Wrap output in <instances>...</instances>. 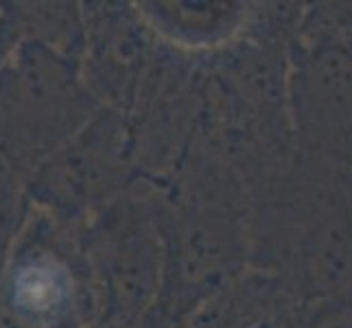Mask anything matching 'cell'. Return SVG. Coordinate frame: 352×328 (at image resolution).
Returning <instances> with one entry per match:
<instances>
[{
    "label": "cell",
    "mask_w": 352,
    "mask_h": 328,
    "mask_svg": "<svg viewBox=\"0 0 352 328\" xmlns=\"http://www.w3.org/2000/svg\"><path fill=\"white\" fill-rule=\"evenodd\" d=\"M27 182L0 157V272L29 212Z\"/></svg>",
    "instance_id": "obj_10"
},
{
    "label": "cell",
    "mask_w": 352,
    "mask_h": 328,
    "mask_svg": "<svg viewBox=\"0 0 352 328\" xmlns=\"http://www.w3.org/2000/svg\"><path fill=\"white\" fill-rule=\"evenodd\" d=\"M0 298L29 328H99L101 296L81 228L29 206L0 272Z\"/></svg>",
    "instance_id": "obj_3"
},
{
    "label": "cell",
    "mask_w": 352,
    "mask_h": 328,
    "mask_svg": "<svg viewBox=\"0 0 352 328\" xmlns=\"http://www.w3.org/2000/svg\"><path fill=\"white\" fill-rule=\"evenodd\" d=\"M136 328H168L162 320H160V315L157 313H151L147 320H144L140 326H136Z\"/></svg>",
    "instance_id": "obj_15"
},
{
    "label": "cell",
    "mask_w": 352,
    "mask_h": 328,
    "mask_svg": "<svg viewBox=\"0 0 352 328\" xmlns=\"http://www.w3.org/2000/svg\"><path fill=\"white\" fill-rule=\"evenodd\" d=\"M252 5L243 0H142L136 3L155 42L188 57H210L248 31Z\"/></svg>",
    "instance_id": "obj_8"
},
{
    "label": "cell",
    "mask_w": 352,
    "mask_h": 328,
    "mask_svg": "<svg viewBox=\"0 0 352 328\" xmlns=\"http://www.w3.org/2000/svg\"><path fill=\"white\" fill-rule=\"evenodd\" d=\"M309 328H352V315H331L309 324Z\"/></svg>",
    "instance_id": "obj_13"
},
{
    "label": "cell",
    "mask_w": 352,
    "mask_h": 328,
    "mask_svg": "<svg viewBox=\"0 0 352 328\" xmlns=\"http://www.w3.org/2000/svg\"><path fill=\"white\" fill-rule=\"evenodd\" d=\"M0 328H29L18 318V315H14V311L5 305L3 298H0Z\"/></svg>",
    "instance_id": "obj_14"
},
{
    "label": "cell",
    "mask_w": 352,
    "mask_h": 328,
    "mask_svg": "<svg viewBox=\"0 0 352 328\" xmlns=\"http://www.w3.org/2000/svg\"><path fill=\"white\" fill-rule=\"evenodd\" d=\"M331 315H352V289L348 294L337 302L335 307L326 309L322 313H315V315H309V324L318 322V320H324V318H331Z\"/></svg>",
    "instance_id": "obj_12"
},
{
    "label": "cell",
    "mask_w": 352,
    "mask_h": 328,
    "mask_svg": "<svg viewBox=\"0 0 352 328\" xmlns=\"http://www.w3.org/2000/svg\"><path fill=\"white\" fill-rule=\"evenodd\" d=\"M287 107L296 151L352 164V40L298 33L289 44Z\"/></svg>",
    "instance_id": "obj_6"
},
{
    "label": "cell",
    "mask_w": 352,
    "mask_h": 328,
    "mask_svg": "<svg viewBox=\"0 0 352 328\" xmlns=\"http://www.w3.org/2000/svg\"><path fill=\"white\" fill-rule=\"evenodd\" d=\"M250 270L276 278L311 315L352 289L350 168L296 151L250 195Z\"/></svg>",
    "instance_id": "obj_1"
},
{
    "label": "cell",
    "mask_w": 352,
    "mask_h": 328,
    "mask_svg": "<svg viewBox=\"0 0 352 328\" xmlns=\"http://www.w3.org/2000/svg\"><path fill=\"white\" fill-rule=\"evenodd\" d=\"M101 296L99 328H136L157 309L164 287V234L153 197L131 190L81 228Z\"/></svg>",
    "instance_id": "obj_4"
},
{
    "label": "cell",
    "mask_w": 352,
    "mask_h": 328,
    "mask_svg": "<svg viewBox=\"0 0 352 328\" xmlns=\"http://www.w3.org/2000/svg\"><path fill=\"white\" fill-rule=\"evenodd\" d=\"M101 109L79 59L22 40L0 66V157L27 179Z\"/></svg>",
    "instance_id": "obj_2"
},
{
    "label": "cell",
    "mask_w": 352,
    "mask_h": 328,
    "mask_svg": "<svg viewBox=\"0 0 352 328\" xmlns=\"http://www.w3.org/2000/svg\"><path fill=\"white\" fill-rule=\"evenodd\" d=\"M350 182H352V164H350Z\"/></svg>",
    "instance_id": "obj_16"
},
{
    "label": "cell",
    "mask_w": 352,
    "mask_h": 328,
    "mask_svg": "<svg viewBox=\"0 0 352 328\" xmlns=\"http://www.w3.org/2000/svg\"><path fill=\"white\" fill-rule=\"evenodd\" d=\"M81 77L101 107L131 114L160 51L136 3H81Z\"/></svg>",
    "instance_id": "obj_7"
},
{
    "label": "cell",
    "mask_w": 352,
    "mask_h": 328,
    "mask_svg": "<svg viewBox=\"0 0 352 328\" xmlns=\"http://www.w3.org/2000/svg\"><path fill=\"white\" fill-rule=\"evenodd\" d=\"M136 175L138 142L131 118L103 107L24 182L31 206L70 228H83L127 195Z\"/></svg>",
    "instance_id": "obj_5"
},
{
    "label": "cell",
    "mask_w": 352,
    "mask_h": 328,
    "mask_svg": "<svg viewBox=\"0 0 352 328\" xmlns=\"http://www.w3.org/2000/svg\"><path fill=\"white\" fill-rule=\"evenodd\" d=\"M24 40H35L79 59L83 16L79 3H18Z\"/></svg>",
    "instance_id": "obj_9"
},
{
    "label": "cell",
    "mask_w": 352,
    "mask_h": 328,
    "mask_svg": "<svg viewBox=\"0 0 352 328\" xmlns=\"http://www.w3.org/2000/svg\"><path fill=\"white\" fill-rule=\"evenodd\" d=\"M24 40L18 3H0V66Z\"/></svg>",
    "instance_id": "obj_11"
}]
</instances>
